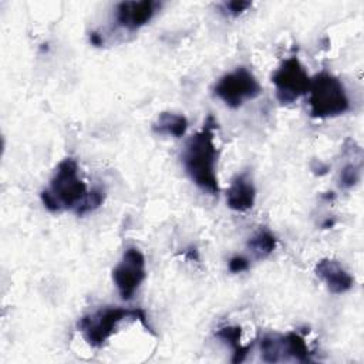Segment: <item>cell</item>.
Instances as JSON below:
<instances>
[{"mask_svg":"<svg viewBox=\"0 0 364 364\" xmlns=\"http://www.w3.org/2000/svg\"><path fill=\"white\" fill-rule=\"evenodd\" d=\"M218 95L228 107L237 108L245 101L256 98L262 88L256 77L245 67H239L232 73L225 74L213 88Z\"/></svg>","mask_w":364,"mask_h":364,"instance_id":"5b68a950","label":"cell"},{"mask_svg":"<svg viewBox=\"0 0 364 364\" xmlns=\"http://www.w3.org/2000/svg\"><path fill=\"white\" fill-rule=\"evenodd\" d=\"M307 92L310 115L313 118L337 117L350 108V101L343 82L327 71H321L310 80Z\"/></svg>","mask_w":364,"mask_h":364,"instance_id":"277c9868","label":"cell"},{"mask_svg":"<svg viewBox=\"0 0 364 364\" xmlns=\"http://www.w3.org/2000/svg\"><path fill=\"white\" fill-rule=\"evenodd\" d=\"M316 274L334 294L346 293L354 284V279L351 277V274L337 260L333 259H321L316 264Z\"/></svg>","mask_w":364,"mask_h":364,"instance_id":"30bf717a","label":"cell"},{"mask_svg":"<svg viewBox=\"0 0 364 364\" xmlns=\"http://www.w3.org/2000/svg\"><path fill=\"white\" fill-rule=\"evenodd\" d=\"M186 257H188V259H195V260H198V252H196V249H189V252L186 253Z\"/></svg>","mask_w":364,"mask_h":364,"instance_id":"44dd1931","label":"cell"},{"mask_svg":"<svg viewBox=\"0 0 364 364\" xmlns=\"http://www.w3.org/2000/svg\"><path fill=\"white\" fill-rule=\"evenodd\" d=\"M145 257L136 247H128L112 270V280L124 300H129L145 279Z\"/></svg>","mask_w":364,"mask_h":364,"instance_id":"ba28073f","label":"cell"},{"mask_svg":"<svg viewBox=\"0 0 364 364\" xmlns=\"http://www.w3.org/2000/svg\"><path fill=\"white\" fill-rule=\"evenodd\" d=\"M104 200V192L100 188H94L88 191L85 199L81 202V205L75 209V213L82 216L91 210H95Z\"/></svg>","mask_w":364,"mask_h":364,"instance_id":"2e32d148","label":"cell"},{"mask_svg":"<svg viewBox=\"0 0 364 364\" xmlns=\"http://www.w3.org/2000/svg\"><path fill=\"white\" fill-rule=\"evenodd\" d=\"M240 336H242V328L237 327V326H226V327H222L216 331V337L232 347V350H233L232 361L233 363H242L246 358L249 350L253 346V344L242 346L240 344Z\"/></svg>","mask_w":364,"mask_h":364,"instance_id":"4fadbf2b","label":"cell"},{"mask_svg":"<svg viewBox=\"0 0 364 364\" xmlns=\"http://www.w3.org/2000/svg\"><path fill=\"white\" fill-rule=\"evenodd\" d=\"M255 198L256 189L249 175L246 172L236 175L226 191L228 206L236 212H246L255 205Z\"/></svg>","mask_w":364,"mask_h":364,"instance_id":"8fae6325","label":"cell"},{"mask_svg":"<svg viewBox=\"0 0 364 364\" xmlns=\"http://www.w3.org/2000/svg\"><path fill=\"white\" fill-rule=\"evenodd\" d=\"M249 269V260L243 256H235L229 260V270L232 273H240Z\"/></svg>","mask_w":364,"mask_h":364,"instance_id":"ac0fdd59","label":"cell"},{"mask_svg":"<svg viewBox=\"0 0 364 364\" xmlns=\"http://www.w3.org/2000/svg\"><path fill=\"white\" fill-rule=\"evenodd\" d=\"M262 358L266 363H279L294 358L300 363L311 361V353L304 338L297 333L267 334L260 340Z\"/></svg>","mask_w":364,"mask_h":364,"instance_id":"52a82bcc","label":"cell"},{"mask_svg":"<svg viewBox=\"0 0 364 364\" xmlns=\"http://www.w3.org/2000/svg\"><path fill=\"white\" fill-rule=\"evenodd\" d=\"M334 225V220H330V219H327L324 223H323V228H331Z\"/></svg>","mask_w":364,"mask_h":364,"instance_id":"7402d4cb","label":"cell"},{"mask_svg":"<svg viewBox=\"0 0 364 364\" xmlns=\"http://www.w3.org/2000/svg\"><path fill=\"white\" fill-rule=\"evenodd\" d=\"M311 171L316 173V175H324L327 171H328V165L320 162V161H314L311 164Z\"/></svg>","mask_w":364,"mask_h":364,"instance_id":"d6986e66","label":"cell"},{"mask_svg":"<svg viewBox=\"0 0 364 364\" xmlns=\"http://www.w3.org/2000/svg\"><path fill=\"white\" fill-rule=\"evenodd\" d=\"M87 185L78 176V165L75 159H63L50 181V188L41 192V202L50 212L63 209H77L85 199Z\"/></svg>","mask_w":364,"mask_h":364,"instance_id":"7a4b0ae2","label":"cell"},{"mask_svg":"<svg viewBox=\"0 0 364 364\" xmlns=\"http://www.w3.org/2000/svg\"><path fill=\"white\" fill-rule=\"evenodd\" d=\"M250 1H242V0H233V1H226L222 4V9L225 13L229 16H239L242 14L247 7H250Z\"/></svg>","mask_w":364,"mask_h":364,"instance_id":"e0dca14e","label":"cell"},{"mask_svg":"<svg viewBox=\"0 0 364 364\" xmlns=\"http://www.w3.org/2000/svg\"><path fill=\"white\" fill-rule=\"evenodd\" d=\"M276 245H277V240L274 235L267 229H260L247 242L249 249L257 259L267 257L276 249Z\"/></svg>","mask_w":364,"mask_h":364,"instance_id":"5bb4252c","label":"cell"},{"mask_svg":"<svg viewBox=\"0 0 364 364\" xmlns=\"http://www.w3.org/2000/svg\"><path fill=\"white\" fill-rule=\"evenodd\" d=\"M152 129L156 134H166L179 138L188 129V119L181 114L161 112L156 121L152 124Z\"/></svg>","mask_w":364,"mask_h":364,"instance_id":"7c38bea8","label":"cell"},{"mask_svg":"<svg viewBox=\"0 0 364 364\" xmlns=\"http://www.w3.org/2000/svg\"><path fill=\"white\" fill-rule=\"evenodd\" d=\"M132 318L154 334L146 321V314L142 309H124V307H101L90 314L82 316L77 327L82 333L85 341L92 347H101L115 331L122 320Z\"/></svg>","mask_w":364,"mask_h":364,"instance_id":"3957f363","label":"cell"},{"mask_svg":"<svg viewBox=\"0 0 364 364\" xmlns=\"http://www.w3.org/2000/svg\"><path fill=\"white\" fill-rule=\"evenodd\" d=\"M361 176V165H355V164H347L338 175V185L344 189L353 188L357 185V182L360 181Z\"/></svg>","mask_w":364,"mask_h":364,"instance_id":"9a60e30c","label":"cell"},{"mask_svg":"<svg viewBox=\"0 0 364 364\" xmlns=\"http://www.w3.org/2000/svg\"><path fill=\"white\" fill-rule=\"evenodd\" d=\"M218 127L215 118L209 115L200 131L193 134L182 152V162L186 173L196 186L209 192L210 195L219 193L216 161L218 149L213 142V131Z\"/></svg>","mask_w":364,"mask_h":364,"instance_id":"6da1fadb","label":"cell"},{"mask_svg":"<svg viewBox=\"0 0 364 364\" xmlns=\"http://www.w3.org/2000/svg\"><path fill=\"white\" fill-rule=\"evenodd\" d=\"M159 7L158 1H121L115 7V21L127 30H136L146 24Z\"/></svg>","mask_w":364,"mask_h":364,"instance_id":"9c48e42d","label":"cell"},{"mask_svg":"<svg viewBox=\"0 0 364 364\" xmlns=\"http://www.w3.org/2000/svg\"><path fill=\"white\" fill-rule=\"evenodd\" d=\"M90 41H91L92 46H97V47L102 46V37L97 31H91L90 33Z\"/></svg>","mask_w":364,"mask_h":364,"instance_id":"ffe728a7","label":"cell"},{"mask_svg":"<svg viewBox=\"0 0 364 364\" xmlns=\"http://www.w3.org/2000/svg\"><path fill=\"white\" fill-rule=\"evenodd\" d=\"M310 80L297 57L284 60L272 75L276 97L282 104H290L306 94L310 87Z\"/></svg>","mask_w":364,"mask_h":364,"instance_id":"8992f818","label":"cell"}]
</instances>
